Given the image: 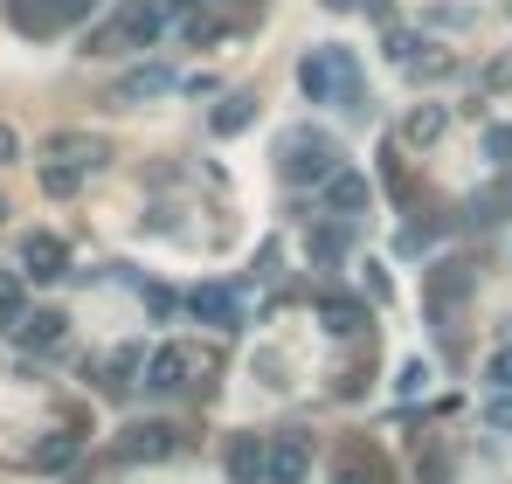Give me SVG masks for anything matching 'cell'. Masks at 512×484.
<instances>
[{
    "label": "cell",
    "instance_id": "6da1fadb",
    "mask_svg": "<svg viewBox=\"0 0 512 484\" xmlns=\"http://www.w3.org/2000/svg\"><path fill=\"white\" fill-rule=\"evenodd\" d=\"M187 14H194V0H125V7H118V21L90 35V49H84V56H118V49H153V42H160L167 28H180Z\"/></svg>",
    "mask_w": 512,
    "mask_h": 484
},
{
    "label": "cell",
    "instance_id": "7a4b0ae2",
    "mask_svg": "<svg viewBox=\"0 0 512 484\" xmlns=\"http://www.w3.org/2000/svg\"><path fill=\"white\" fill-rule=\"evenodd\" d=\"M215 374H222V353L215 346H160L146 360V388L153 395H208Z\"/></svg>",
    "mask_w": 512,
    "mask_h": 484
},
{
    "label": "cell",
    "instance_id": "3957f363",
    "mask_svg": "<svg viewBox=\"0 0 512 484\" xmlns=\"http://www.w3.org/2000/svg\"><path fill=\"white\" fill-rule=\"evenodd\" d=\"M340 166H346L340 146H333L326 132H312V125L284 132V146H277V173H284V187H326Z\"/></svg>",
    "mask_w": 512,
    "mask_h": 484
},
{
    "label": "cell",
    "instance_id": "277c9868",
    "mask_svg": "<svg viewBox=\"0 0 512 484\" xmlns=\"http://www.w3.org/2000/svg\"><path fill=\"white\" fill-rule=\"evenodd\" d=\"M298 90H305L312 104H340L346 97L353 111H360V97H367V90H360V63H353L346 49H312V56L298 63Z\"/></svg>",
    "mask_w": 512,
    "mask_h": 484
},
{
    "label": "cell",
    "instance_id": "5b68a950",
    "mask_svg": "<svg viewBox=\"0 0 512 484\" xmlns=\"http://www.w3.org/2000/svg\"><path fill=\"white\" fill-rule=\"evenodd\" d=\"M118 457L125 464H167V457H180V429L173 422H132V429H118Z\"/></svg>",
    "mask_w": 512,
    "mask_h": 484
},
{
    "label": "cell",
    "instance_id": "8992f818",
    "mask_svg": "<svg viewBox=\"0 0 512 484\" xmlns=\"http://www.w3.org/2000/svg\"><path fill=\"white\" fill-rule=\"evenodd\" d=\"M333 484H388V457L374 436H346L333 450Z\"/></svg>",
    "mask_w": 512,
    "mask_h": 484
},
{
    "label": "cell",
    "instance_id": "52a82bcc",
    "mask_svg": "<svg viewBox=\"0 0 512 484\" xmlns=\"http://www.w3.org/2000/svg\"><path fill=\"white\" fill-rule=\"evenodd\" d=\"M222 471H229V484H270V443L256 429H236L222 443Z\"/></svg>",
    "mask_w": 512,
    "mask_h": 484
},
{
    "label": "cell",
    "instance_id": "ba28073f",
    "mask_svg": "<svg viewBox=\"0 0 512 484\" xmlns=\"http://www.w3.org/2000/svg\"><path fill=\"white\" fill-rule=\"evenodd\" d=\"M305 471H312V436L305 429L270 436V484H305Z\"/></svg>",
    "mask_w": 512,
    "mask_h": 484
},
{
    "label": "cell",
    "instance_id": "9c48e42d",
    "mask_svg": "<svg viewBox=\"0 0 512 484\" xmlns=\"http://www.w3.org/2000/svg\"><path fill=\"white\" fill-rule=\"evenodd\" d=\"M63 270H70V249H63V236H42V229H35V236L21 242V277H35V284H56Z\"/></svg>",
    "mask_w": 512,
    "mask_h": 484
},
{
    "label": "cell",
    "instance_id": "30bf717a",
    "mask_svg": "<svg viewBox=\"0 0 512 484\" xmlns=\"http://www.w3.org/2000/svg\"><path fill=\"white\" fill-rule=\"evenodd\" d=\"M187 312H194L201 325H215V332H236V319H243V298H236L229 284H194Z\"/></svg>",
    "mask_w": 512,
    "mask_h": 484
},
{
    "label": "cell",
    "instance_id": "8fae6325",
    "mask_svg": "<svg viewBox=\"0 0 512 484\" xmlns=\"http://www.w3.org/2000/svg\"><path fill=\"white\" fill-rule=\"evenodd\" d=\"M49 160H56V166H77V173H90V166L111 160V146H104L97 132H56V139H49Z\"/></svg>",
    "mask_w": 512,
    "mask_h": 484
},
{
    "label": "cell",
    "instance_id": "7c38bea8",
    "mask_svg": "<svg viewBox=\"0 0 512 484\" xmlns=\"http://www.w3.org/2000/svg\"><path fill=\"white\" fill-rule=\"evenodd\" d=\"M173 83H180V77H173L167 63H146V70L118 77V90H111V104H146V97H167Z\"/></svg>",
    "mask_w": 512,
    "mask_h": 484
},
{
    "label": "cell",
    "instance_id": "4fadbf2b",
    "mask_svg": "<svg viewBox=\"0 0 512 484\" xmlns=\"http://www.w3.org/2000/svg\"><path fill=\"white\" fill-rule=\"evenodd\" d=\"M319 325H326L333 339H367V305L333 291V298H319Z\"/></svg>",
    "mask_w": 512,
    "mask_h": 484
},
{
    "label": "cell",
    "instance_id": "5bb4252c",
    "mask_svg": "<svg viewBox=\"0 0 512 484\" xmlns=\"http://www.w3.org/2000/svg\"><path fill=\"white\" fill-rule=\"evenodd\" d=\"M208 125H215V139H236V132H250V125H256V97H243V90H236V97H222V104L208 111Z\"/></svg>",
    "mask_w": 512,
    "mask_h": 484
},
{
    "label": "cell",
    "instance_id": "9a60e30c",
    "mask_svg": "<svg viewBox=\"0 0 512 484\" xmlns=\"http://www.w3.org/2000/svg\"><path fill=\"white\" fill-rule=\"evenodd\" d=\"M77 450H84V436H77V422H70V429H56L49 443H35V471H70Z\"/></svg>",
    "mask_w": 512,
    "mask_h": 484
},
{
    "label": "cell",
    "instance_id": "2e32d148",
    "mask_svg": "<svg viewBox=\"0 0 512 484\" xmlns=\"http://www.w3.org/2000/svg\"><path fill=\"white\" fill-rule=\"evenodd\" d=\"M326 201H333V215H367V180H360L353 166H340V173L326 180Z\"/></svg>",
    "mask_w": 512,
    "mask_h": 484
},
{
    "label": "cell",
    "instance_id": "e0dca14e",
    "mask_svg": "<svg viewBox=\"0 0 512 484\" xmlns=\"http://www.w3.org/2000/svg\"><path fill=\"white\" fill-rule=\"evenodd\" d=\"M63 312H35V319H21V332H14V339H21V346H28V353H49V346H63Z\"/></svg>",
    "mask_w": 512,
    "mask_h": 484
},
{
    "label": "cell",
    "instance_id": "ac0fdd59",
    "mask_svg": "<svg viewBox=\"0 0 512 484\" xmlns=\"http://www.w3.org/2000/svg\"><path fill=\"white\" fill-rule=\"evenodd\" d=\"M443 125H450V104H423V111L402 118V139L409 146H429V139H443Z\"/></svg>",
    "mask_w": 512,
    "mask_h": 484
},
{
    "label": "cell",
    "instance_id": "d6986e66",
    "mask_svg": "<svg viewBox=\"0 0 512 484\" xmlns=\"http://www.w3.org/2000/svg\"><path fill=\"white\" fill-rule=\"evenodd\" d=\"M464 291H471V270H457V263H443V270L429 277V312L443 319V305H457Z\"/></svg>",
    "mask_w": 512,
    "mask_h": 484
},
{
    "label": "cell",
    "instance_id": "ffe728a7",
    "mask_svg": "<svg viewBox=\"0 0 512 484\" xmlns=\"http://www.w3.org/2000/svg\"><path fill=\"white\" fill-rule=\"evenodd\" d=\"M139 367H146V353H139V346H118V353L104 360V388H111V395H118V388H132V374H139Z\"/></svg>",
    "mask_w": 512,
    "mask_h": 484
},
{
    "label": "cell",
    "instance_id": "44dd1931",
    "mask_svg": "<svg viewBox=\"0 0 512 484\" xmlns=\"http://www.w3.org/2000/svg\"><path fill=\"white\" fill-rule=\"evenodd\" d=\"M21 319H28V312H21V277L0 270V332H21Z\"/></svg>",
    "mask_w": 512,
    "mask_h": 484
},
{
    "label": "cell",
    "instance_id": "7402d4cb",
    "mask_svg": "<svg viewBox=\"0 0 512 484\" xmlns=\"http://www.w3.org/2000/svg\"><path fill=\"white\" fill-rule=\"evenodd\" d=\"M77 187H84V173H77V166H42V194H56V201H70V194H77Z\"/></svg>",
    "mask_w": 512,
    "mask_h": 484
},
{
    "label": "cell",
    "instance_id": "603a6c76",
    "mask_svg": "<svg viewBox=\"0 0 512 484\" xmlns=\"http://www.w3.org/2000/svg\"><path fill=\"white\" fill-rule=\"evenodd\" d=\"M485 381H492V395H512V339L492 346V360H485Z\"/></svg>",
    "mask_w": 512,
    "mask_h": 484
},
{
    "label": "cell",
    "instance_id": "cb8c5ba5",
    "mask_svg": "<svg viewBox=\"0 0 512 484\" xmlns=\"http://www.w3.org/2000/svg\"><path fill=\"white\" fill-rule=\"evenodd\" d=\"M346 242H353L346 229H312V256H319V263H340Z\"/></svg>",
    "mask_w": 512,
    "mask_h": 484
},
{
    "label": "cell",
    "instance_id": "d4e9b609",
    "mask_svg": "<svg viewBox=\"0 0 512 484\" xmlns=\"http://www.w3.org/2000/svg\"><path fill=\"white\" fill-rule=\"evenodd\" d=\"M429 28H478V7H429Z\"/></svg>",
    "mask_w": 512,
    "mask_h": 484
},
{
    "label": "cell",
    "instance_id": "484cf974",
    "mask_svg": "<svg viewBox=\"0 0 512 484\" xmlns=\"http://www.w3.org/2000/svg\"><path fill=\"white\" fill-rule=\"evenodd\" d=\"M360 270H367V277H360V284H367V298H374V305H388V298H395L388 270H381V263H360Z\"/></svg>",
    "mask_w": 512,
    "mask_h": 484
},
{
    "label": "cell",
    "instance_id": "4316f807",
    "mask_svg": "<svg viewBox=\"0 0 512 484\" xmlns=\"http://www.w3.org/2000/svg\"><path fill=\"white\" fill-rule=\"evenodd\" d=\"M485 160L512 166V125H492V132H485Z\"/></svg>",
    "mask_w": 512,
    "mask_h": 484
},
{
    "label": "cell",
    "instance_id": "83f0119b",
    "mask_svg": "<svg viewBox=\"0 0 512 484\" xmlns=\"http://www.w3.org/2000/svg\"><path fill=\"white\" fill-rule=\"evenodd\" d=\"M395 388H402V395H423V388H429V367H423V360H409V367H402V381H395Z\"/></svg>",
    "mask_w": 512,
    "mask_h": 484
},
{
    "label": "cell",
    "instance_id": "f1b7e54d",
    "mask_svg": "<svg viewBox=\"0 0 512 484\" xmlns=\"http://www.w3.org/2000/svg\"><path fill=\"white\" fill-rule=\"evenodd\" d=\"M485 415H492V429H512V395H492V408H485Z\"/></svg>",
    "mask_w": 512,
    "mask_h": 484
},
{
    "label": "cell",
    "instance_id": "f546056e",
    "mask_svg": "<svg viewBox=\"0 0 512 484\" xmlns=\"http://www.w3.org/2000/svg\"><path fill=\"white\" fill-rule=\"evenodd\" d=\"M485 83H492V90H512V56H499V63L485 70Z\"/></svg>",
    "mask_w": 512,
    "mask_h": 484
},
{
    "label": "cell",
    "instance_id": "4dcf8cb0",
    "mask_svg": "<svg viewBox=\"0 0 512 484\" xmlns=\"http://www.w3.org/2000/svg\"><path fill=\"white\" fill-rule=\"evenodd\" d=\"M14 153H21V139H14V125H0V166L14 160Z\"/></svg>",
    "mask_w": 512,
    "mask_h": 484
},
{
    "label": "cell",
    "instance_id": "1f68e13d",
    "mask_svg": "<svg viewBox=\"0 0 512 484\" xmlns=\"http://www.w3.org/2000/svg\"><path fill=\"white\" fill-rule=\"evenodd\" d=\"M215 7H222V14H229V7H236V14H243V21H250V14H263V0H215Z\"/></svg>",
    "mask_w": 512,
    "mask_h": 484
},
{
    "label": "cell",
    "instance_id": "d6a6232c",
    "mask_svg": "<svg viewBox=\"0 0 512 484\" xmlns=\"http://www.w3.org/2000/svg\"><path fill=\"white\" fill-rule=\"evenodd\" d=\"M326 7H333V14H346V7H360V0H326Z\"/></svg>",
    "mask_w": 512,
    "mask_h": 484
},
{
    "label": "cell",
    "instance_id": "836d02e7",
    "mask_svg": "<svg viewBox=\"0 0 512 484\" xmlns=\"http://www.w3.org/2000/svg\"><path fill=\"white\" fill-rule=\"evenodd\" d=\"M0 222H7V201H0Z\"/></svg>",
    "mask_w": 512,
    "mask_h": 484
}]
</instances>
